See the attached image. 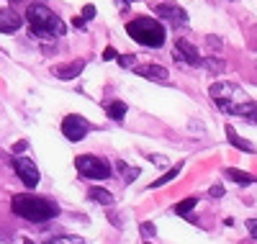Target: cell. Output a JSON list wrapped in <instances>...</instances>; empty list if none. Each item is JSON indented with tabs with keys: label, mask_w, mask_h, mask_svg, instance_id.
I'll return each instance as SVG.
<instances>
[{
	"label": "cell",
	"mask_w": 257,
	"mask_h": 244,
	"mask_svg": "<svg viewBox=\"0 0 257 244\" xmlns=\"http://www.w3.org/2000/svg\"><path fill=\"white\" fill-rule=\"evenodd\" d=\"M26 21H29L31 34L41 36V39H52V36H64V34H67L64 21L52 8L41 6V3H31L26 8Z\"/></svg>",
	"instance_id": "1"
},
{
	"label": "cell",
	"mask_w": 257,
	"mask_h": 244,
	"mask_svg": "<svg viewBox=\"0 0 257 244\" xmlns=\"http://www.w3.org/2000/svg\"><path fill=\"white\" fill-rule=\"evenodd\" d=\"M13 213L26 218V221H49L54 216H59V206L54 201H47L41 195H31V193H21L13 195V203H11Z\"/></svg>",
	"instance_id": "2"
},
{
	"label": "cell",
	"mask_w": 257,
	"mask_h": 244,
	"mask_svg": "<svg viewBox=\"0 0 257 244\" xmlns=\"http://www.w3.org/2000/svg\"><path fill=\"white\" fill-rule=\"evenodd\" d=\"M126 34L147 49H160L165 44V26L157 18H149V16H137L134 21H128Z\"/></svg>",
	"instance_id": "3"
},
{
	"label": "cell",
	"mask_w": 257,
	"mask_h": 244,
	"mask_svg": "<svg viewBox=\"0 0 257 244\" xmlns=\"http://www.w3.org/2000/svg\"><path fill=\"white\" fill-rule=\"evenodd\" d=\"M211 98H213V103H216L221 110H226L229 113V108L231 105H237L239 100H244L247 95H244V90L242 87H237V85H231V82H224V80H219V82H213L211 85Z\"/></svg>",
	"instance_id": "4"
},
{
	"label": "cell",
	"mask_w": 257,
	"mask_h": 244,
	"mask_svg": "<svg viewBox=\"0 0 257 244\" xmlns=\"http://www.w3.org/2000/svg\"><path fill=\"white\" fill-rule=\"evenodd\" d=\"M75 167L82 177H90V180H105L111 177V165L105 162L103 157H95V154H80L75 160Z\"/></svg>",
	"instance_id": "5"
},
{
	"label": "cell",
	"mask_w": 257,
	"mask_h": 244,
	"mask_svg": "<svg viewBox=\"0 0 257 244\" xmlns=\"http://www.w3.org/2000/svg\"><path fill=\"white\" fill-rule=\"evenodd\" d=\"M88 131H90V121H85L80 113H70L67 118L62 121V134L67 137L70 142H80L88 137Z\"/></svg>",
	"instance_id": "6"
},
{
	"label": "cell",
	"mask_w": 257,
	"mask_h": 244,
	"mask_svg": "<svg viewBox=\"0 0 257 244\" xmlns=\"http://www.w3.org/2000/svg\"><path fill=\"white\" fill-rule=\"evenodd\" d=\"M13 170H16V175L21 177V183H24L29 190H34V188L39 185V167L34 165V160H29V157H16V160H13Z\"/></svg>",
	"instance_id": "7"
},
{
	"label": "cell",
	"mask_w": 257,
	"mask_h": 244,
	"mask_svg": "<svg viewBox=\"0 0 257 244\" xmlns=\"http://www.w3.org/2000/svg\"><path fill=\"white\" fill-rule=\"evenodd\" d=\"M152 11L157 18H167V21H173V24H188V13L173 3V0H160V3H152Z\"/></svg>",
	"instance_id": "8"
},
{
	"label": "cell",
	"mask_w": 257,
	"mask_h": 244,
	"mask_svg": "<svg viewBox=\"0 0 257 244\" xmlns=\"http://www.w3.org/2000/svg\"><path fill=\"white\" fill-rule=\"evenodd\" d=\"M178 59H183L185 64H203L198 49H196V44L188 41V39H175V52H173Z\"/></svg>",
	"instance_id": "9"
},
{
	"label": "cell",
	"mask_w": 257,
	"mask_h": 244,
	"mask_svg": "<svg viewBox=\"0 0 257 244\" xmlns=\"http://www.w3.org/2000/svg\"><path fill=\"white\" fill-rule=\"evenodd\" d=\"M134 72H137L139 77L152 80V82H167V80H170V72L162 67V64H137Z\"/></svg>",
	"instance_id": "10"
},
{
	"label": "cell",
	"mask_w": 257,
	"mask_h": 244,
	"mask_svg": "<svg viewBox=\"0 0 257 244\" xmlns=\"http://www.w3.org/2000/svg\"><path fill=\"white\" fill-rule=\"evenodd\" d=\"M82 70H85V62L77 59V62H67V64H57V67H52V75L57 80H75Z\"/></svg>",
	"instance_id": "11"
},
{
	"label": "cell",
	"mask_w": 257,
	"mask_h": 244,
	"mask_svg": "<svg viewBox=\"0 0 257 244\" xmlns=\"http://www.w3.org/2000/svg\"><path fill=\"white\" fill-rule=\"evenodd\" d=\"M229 113H231V116H239V118H247L249 124H257V103L249 100V98H244V100H239L237 105H231Z\"/></svg>",
	"instance_id": "12"
},
{
	"label": "cell",
	"mask_w": 257,
	"mask_h": 244,
	"mask_svg": "<svg viewBox=\"0 0 257 244\" xmlns=\"http://www.w3.org/2000/svg\"><path fill=\"white\" fill-rule=\"evenodd\" d=\"M21 24H24V18H18L16 11H11V8L0 11V34H13L21 29Z\"/></svg>",
	"instance_id": "13"
},
{
	"label": "cell",
	"mask_w": 257,
	"mask_h": 244,
	"mask_svg": "<svg viewBox=\"0 0 257 244\" xmlns=\"http://www.w3.org/2000/svg\"><path fill=\"white\" fill-rule=\"evenodd\" d=\"M224 175L229 177V180H234L237 185H242V188H247V185H252V183H254V175H249V172H244V170H237V167L224 170Z\"/></svg>",
	"instance_id": "14"
},
{
	"label": "cell",
	"mask_w": 257,
	"mask_h": 244,
	"mask_svg": "<svg viewBox=\"0 0 257 244\" xmlns=\"http://www.w3.org/2000/svg\"><path fill=\"white\" fill-rule=\"evenodd\" d=\"M226 139L231 142V147H237V149H242V152H247V154H252L254 152V147L247 142V139H242L237 131H234V126H226Z\"/></svg>",
	"instance_id": "15"
},
{
	"label": "cell",
	"mask_w": 257,
	"mask_h": 244,
	"mask_svg": "<svg viewBox=\"0 0 257 244\" xmlns=\"http://www.w3.org/2000/svg\"><path fill=\"white\" fill-rule=\"evenodd\" d=\"M126 103L123 100H111V103H105V113H108V118H113V121H121L123 116H126Z\"/></svg>",
	"instance_id": "16"
},
{
	"label": "cell",
	"mask_w": 257,
	"mask_h": 244,
	"mask_svg": "<svg viewBox=\"0 0 257 244\" xmlns=\"http://www.w3.org/2000/svg\"><path fill=\"white\" fill-rule=\"evenodd\" d=\"M90 201L100 203V206H113V193H108L105 188H90Z\"/></svg>",
	"instance_id": "17"
},
{
	"label": "cell",
	"mask_w": 257,
	"mask_h": 244,
	"mask_svg": "<svg viewBox=\"0 0 257 244\" xmlns=\"http://www.w3.org/2000/svg\"><path fill=\"white\" fill-rule=\"evenodd\" d=\"M180 170H183V165H175V167H170L162 177H157V180L152 183V185H149V188H162V185H167L170 180H175V177L180 175Z\"/></svg>",
	"instance_id": "18"
},
{
	"label": "cell",
	"mask_w": 257,
	"mask_h": 244,
	"mask_svg": "<svg viewBox=\"0 0 257 244\" xmlns=\"http://www.w3.org/2000/svg\"><path fill=\"white\" fill-rule=\"evenodd\" d=\"M196 203H198V198H196V195H190V198H183L180 203H175L173 211H175L178 216H185V213H190L193 208H196Z\"/></svg>",
	"instance_id": "19"
},
{
	"label": "cell",
	"mask_w": 257,
	"mask_h": 244,
	"mask_svg": "<svg viewBox=\"0 0 257 244\" xmlns=\"http://www.w3.org/2000/svg\"><path fill=\"white\" fill-rule=\"evenodd\" d=\"M116 170L123 175V180H126V183H134L137 177H139V167H128L126 162H116Z\"/></svg>",
	"instance_id": "20"
},
{
	"label": "cell",
	"mask_w": 257,
	"mask_h": 244,
	"mask_svg": "<svg viewBox=\"0 0 257 244\" xmlns=\"http://www.w3.org/2000/svg\"><path fill=\"white\" fill-rule=\"evenodd\" d=\"M47 244H85L80 236H57V239H49Z\"/></svg>",
	"instance_id": "21"
},
{
	"label": "cell",
	"mask_w": 257,
	"mask_h": 244,
	"mask_svg": "<svg viewBox=\"0 0 257 244\" xmlns=\"http://www.w3.org/2000/svg\"><path fill=\"white\" fill-rule=\"evenodd\" d=\"M203 64L211 70V72H221L224 70V62H216V57H208V59H203Z\"/></svg>",
	"instance_id": "22"
},
{
	"label": "cell",
	"mask_w": 257,
	"mask_h": 244,
	"mask_svg": "<svg viewBox=\"0 0 257 244\" xmlns=\"http://www.w3.org/2000/svg\"><path fill=\"white\" fill-rule=\"evenodd\" d=\"M118 64L121 67H137V57L134 54H123V57H118Z\"/></svg>",
	"instance_id": "23"
},
{
	"label": "cell",
	"mask_w": 257,
	"mask_h": 244,
	"mask_svg": "<svg viewBox=\"0 0 257 244\" xmlns=\"http://www.w3.org/2000/svg\"><path fill=\"white\" fill-rule=\"evenodd\" d=\"M90 18H95V6H85L82 8V21H90Z\"/></svg>",
	"instance_id": "24"
},
{
	"label": "cell",
	"mask_w": 257,
	"mask_h": 244,
	"mask_svg": "<svg viewBox=\"0 0 257 244\" xmlns=\"http://www.w3.org/2000/svg\"><path fill=\"white\" fill-rule=\"evenodd\" d=\"M224 193H226V190H224V185H213V188L208 190V195H211V198H221Z\"/></svg>",
	"instance_id": "25"
},
{
	"label": "cell",
	"mask_w": 257,
	"mask_h": 244,
	"mask_svg": "<svg viewBox=\"0 0 257 244\" xmlns=\"http://www.w3.org/2000/svg\"><path fill=\"white\" fill-rule=\"evenodd\" d=\"M247 231H249L252 236H257V216H254V218H247Z\"/></svg>",
	"instance_id": "26"
},
{
	"label": "cell",
	"mask_w": 257,
	"mask_h": 244,
	"mask_svg": "<svg viewBox=\"0 0 257 244\" xmlns=\"http://www.w3.org/2000/svg\"><path fill=\"white\" fill-rule=\"evenodd\" d=\"M142 234L144 236H155V226L149 224V221H144V224H142Z\"/></svg>",
	"instance_id": "27"
},
{
	"label": "cell",
	"mask_w": 257,
	"mask_h": 244,
	"mask_svg": "<svg viewBox=\"0 0 257 244\" xmlns=\"http://www.w3.org/2000/svg\"><path fill=\"white\" fill-rule=\"evenodd\" d=\"M103 59H118V52H116L113 47H105V52H103Z\"/></svg>",
	"instance_id": "28"
},
{
	"label": "cell",
	"mask_w": 257,
	"mask_h": 244,
	"mask_svg": "<svg viewBox=\"0 0 257 244\" xmlns=\"http://www.w3.org/2000/svg\"><path fill=\"white\" fill-rule=\"evenodd\" d=\"M75 26H77V29H82V26H85V21H82V16H77V18H75Z\"/></svg>",
	"instance_id": "29"
},
{
	"label": "cell",
	"mask_w": 257,
	"mask_h": 244,
	"mask_svg": "<svg viewBox=\"0 0 257 244\" xmlns=\"http://www.w3.org/2000/svg\"><path fill=\"white\" fill-rule=\"evenodd\" d=\"M21 244H36V241H31V239H24V241H21Z\"/></svg>",
	"instance_id": "30"
},
{
	"label": "cell",
	"mask_w": 257,
	"mask_h": 244,
	"mask_svg": "<svg viewBox=\"0 0 257 244\" xmlns=\"http://www.w3.org/2000/svg\"><path fill=\"white\" fill-rule=\"evenodd\" d=\"M121 3H123V6H126V3H132V0H121Z\"/></svg>",
	"instance_id": "31"
}]
</instances>
